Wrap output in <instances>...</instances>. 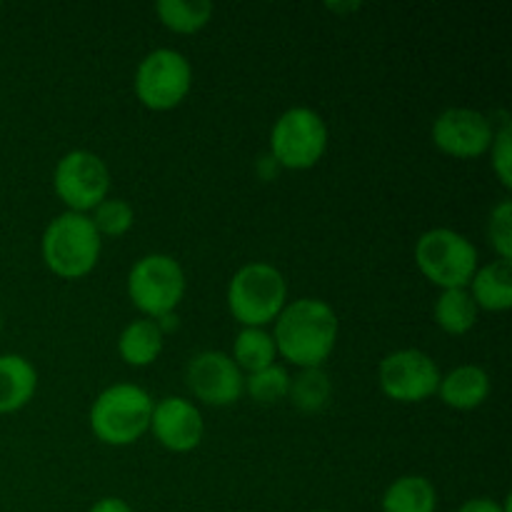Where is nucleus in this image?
<instances>
[{
    "label": "nucleus",
    "mask_w": 512,
    "mask_h": 512,
    "mask_svg": "<svg viewBox=\"0 0 512 512\" xmlns=\"http://www.w3.org/2000/svg\"><path fill=\"white\" fill-rule=\"evenodd\" d=\"M478 305L470 298L468 288L440 290L438 300L433 305V320L443 333L465 335L478 323Z\"/></svg>",
    "instance_id": "19"
},
{
    "label": "nucleus",
    "mask_w": 512,
    "mask_h": 512,
    "mask_svg": "<svg viewBox=\"0 0 512 512\" xmlns=\"http://www.w3.org/2000/svg\"><path fill=\"white\" fill-rule=\"evenodd\" d=\"M103 253V238L85 213L55 215L43 230L40 255L45 268L63 280H80L90 275Z\"/></svg>",
    "instance_id": "2"
},
{
    "label": "nucleus",
    "mask_w": 512,
    "mask_h": 512,
    "mask_svg": "<svg viewBox=\"0 0 512 512\" xmlns=\"http://www.w3.org/2000/svg\"><path fill=\"white\" fill-rule=\"evenodd\" d=\"M458 512H510V498L505 503H498L493 498H473V500H465L460 505Z\"/></svg>",
    "instance_id": "27"
},
{
    "label": "nucleus",
    "mask_w": 512,
    "mask_h": 512,
    "mask_svg": "<svg viewBox=\"0 0 512 512\" xmlns=\"http://www.w3.org/2000/svg\"><path fill=\"white\" fill-rule=\"evenodd\" d=\"M38 390V370L28 358L15 353L0 355V415L23 410Z\"/></svg>",
    "instance_id": "16"
},
{
    "label": "nucleus",
    "mask_w": 512,
    "mask_h": 512,
    "mask_svg": "<svg viewBox=\"0 0 512 512\" xmlns=\"http://www.w3.org/2000/svg\"><path fill=\"white\" fill-rule=\"evenodd\" d=\"M88 512H135V510L120 498H100L98 503H93V508Z\"/></svg>",
    "instance_id": "28"
},
{
    "label": "nucleus",
    "mask_w": 512,
    "mask_h": 512,
    "mask_svg": "<svg viewBox=\"0 0 512 512\" xmlns=\"http://www.w3.org/2000/svg\"><path fill=\"white\" fill-rule=\"evenodd\" d=\"M148 433L170 453H190L203 440L205 423L198 405L188 398H163L153 405Z\"/></svg>",
    "instance_id": "13"
},
{
    "label": "nucleus",
    "mask_w": 512,
    "mask_h": 512,
    "mask_svg": "<svg viewBox=\"0 0 512 512\" xmlns=\"http://www.w3.org/2000/svg\"><path fill=\"white\" fill-rule=\"evenodd\" d=\"M440 368L428 353L418 348H403L385 355L378 368V383L385 398L393 403H425L438 393Z\"/></svg>",
    "instance_id": "10"
},
{
    "label": "nucleus",
    "mask_w": 512,
    "mask_h": 512,
    "mask_svg": "<svg viewBox=\"0 0 512 512\" xmlns=\"http://www.w3.org/2000/svg\"><path fill=\"white\" fill-rule=\"evenodd\" d=\"M230 358H233V363L238 365L243 375L268 368L278 358L273 335L265 328H240V333L233 340V355Z\"/></svg>",
    "instance_id": "20"
},
{
    "label": "nucleus",
    "mask_w": 512,
    "mask_h": 512,
    "mask_svg": "<svg viewBox=\"0 0 512 512\" xmlns=\"http://www.w3.org/2000/svg\"><path fill=\"white\" fill-rule=\"evenodd\" d=\"M383 512H438V490L425 475H400L385 488Z\"/></svg>",
    "instance_id": "18"
},
{
    "label": "nucleus",
    "mask_w": 512,
    "mask_h": 512,
    "mask_svg": "<svg viewBox=\"0 0 512 512\" xmlns=\"http://www.w3.org/2000/svg\"><path fill=\"white\" fill-rule=\"evenodd\" d=\"M153 398L148 390L133 383H115L105 388L90 405V430L110 448H125L150 430Z\"/></svg>",
    "instance_id": "3"
},
{
    "label": "nucleus",
    "mask_w": 512,
    "mask_h": 512,
    "mask_svg": "<svg viewBox=\"0 0 512 512\" xmlns=\"http://www.w3.org/2000/svg\"><path fill=\"white\" fill-rule=\"evenodd\" d=\"M185 270L173 255L150 253L133 263L128 273V298L143 318L160 320L175 313L185 298Z\"/></svg>",
    "instance_id": "7"
},
{
    "label": "nucleus",
    "mask_w": 512,
    "mask_h": 512,
    "mask_svg": "<svg viewBox=\"0 0 512 512\" xmlns=\"http://www.w3.org/2000/svg\"><path fill=\"white\" fill-rule=\"evenodd\" d=\"M95 230H98L100 238H123L135 223L133 205L123 198H105L98 208L90 213Z\"/></svg>",
    "instance_id": "24"
},
{
    "label": "nucleus",
    "mask_w": 512,
    "mask_h": 512,
    "mask_svg": "<svg viewBox=\"0 0 512 512\" xmlns=\"http://www.w3.org/2000/svg\"><path fill=\"white\" fill-rule=\"evenodd\" d=\"M165 330L158 320L138 318L125 325L118 335V355L130 368H148L160 358Z\"/></svg>",
    "instance_id": "17"
},
{
    "label": "nucleus",
    "mask_w": 512,
    "mask_h": 512,
    "mask_svg": "<svg viewBox=\"0 0 512 512\" xmlns=\"http://www.w3.org/2000/svg\"><path fill=\"white\" fill-rule=\"evenodd\" d=\"M185 380L193 398L210 408H228L245 393V375L223 350H203L190 358Z\"/></svg>",
    "instance_id": "11"
},
{
    "label": "nucleus",
    "mask_w": 512,
    "mask_h": 512,
    "mask_svg": "<svg viewBox=\"0 0 512 512\" xmlns=\"http://www.w3.org/2000/svg\"><path fill=\"white\" fill-rule=\"evenodd\" d=\"M328 123L318 110L295 105L270 128V158L285 170H310L323 160L328 150Z\"/></svg>",
    "instance_id": "6"
},
{
    "label": "nucleus",
    "mask_w": 512,
    "mask_h": 512,
    "mask_svg": "<svg viewBox=\"0 0 512 512\" xmlns=\"http://www.w3.org/2000/svg\"><path fill=\"white\" fill-rule=\"evenodd\" d=\"M490 165L503 188H512V128L508 120H503L500 128H495L493 143H490Z\"/></svg>",
    "instance_id": "26"
},
{
    "label": "nucleus",
    "mask_w": 512,
    "mask_h": 512,
    "mask_svg": "<svg viewBox=\"0 0 512 512\" xmlns=\"http://www.w3.org/2000/svg\"><path fill=\"white\" fill-rule=\"evenodd\" d=\"M495 125L480 110L473 108H448L433 120L430 138L440 153L455 160L480 158L490 150Z\"/></svg>",
    "instance_id": "12"
},
{
    "label": "nucleus",
    "mask_w": 512,
    "mask_h": 512,
    "mask_svg": "<svg viewBox=\"0 0 512 512\" xmlns=\"http://www.w3.org/2000/svg\"><path fill=\"white\" fill-rule=\"evenodd\" d=\"M0 10H3V5H0Z\"/></svg>",
    "instance_id": "31"
},
{
    "label": "nucleus",
    "mask_w": 512,
    "mask_h": 512,
    "mask_svg": "<svg viewBox=\"0 0 512 512\" xmlns=\"http://www.w3.org/2000/svg\"><path fill=\"white\" fill-rule=\"evenodd\" d=\"M333 383L323 368H305L295 378H290L288 400L303 413H318L328 405Z\"/></svg>",
    "instance_id": "22"
},
{
    "label": "nucleus",
    "mask_w": 512,
    "mask_h": 512,
    "mask_svg": "<svg viewBox=\"0 0 512 512\" xmlns=\"http://www.w3.org/2000/svg\"><path fill=\"white\" fill-rule=\"evenodd\" d=\"M490 390H493V380H490L488 370L468 363L440 375V385L435 395H440V400L448 408L468 413V410H478L490 398Z\"/></svg>",
    "instance_id": "14"
},
{
    "label": "nucleus",
    "mask_w": 512,
    "mask_h": 512,
    "mask_svg": "<svg viewBox=\"0 0 512 512\" xmlns=\"http://www.w3.org/2000/svg\"><path fill=\"white\" fill-rule=\"evenodd\" d=\"M193 88V65L180 50L155 48L135 68V98L155 113L173 110Z\"/></svg>",
    "instance_id": "8"
},
{
    "label": "nucleus",
    "mask_w": 512,
    "mask_h": 512,
    "mask_svg": "<svg viewBox=\"0 0 512 512\" xmlns=\"http://www.w3.org/2000/svg\"><path fill=\"white\" fill-rule=\"evenodd\" d=\"M315 512H333V510H315Z\"/></svg>",
    "instance_id": "30"
},
{
    "label": "nucleus",
    "mask_w": 512,
    "mask_h": 512,
    "mask_svg": "<svg viewBox=\"0 0 512 512\" xmlns=\"http://www.w3.org/2000/svg\"><path fill=\"white\" fill-rule=\"evenodd\" d=\"M285 305V275L263 260L243 265L228 283V310L243 328H265L275 323Z\"/></svg>",
    "instance_id": "4"
},
{
    "label": "nucleus",
    "mask_w": 512,
    "mask_h": 512,
    "mask_svg": "<svg viewBox=\"0 0 512 512\" xmlns=\"http://www.w3.org/2000/svg\"><path fill=\"white\" fill-rule=\"evenodd\" d=\"M0 330H3V310H0Z\"/></svg>",
    "instance_id": "29"
},
{
    "label": "nucleus",
    "mask_w": 512,
    "mask_h": 512,
    "mask_svg": "<svg viewBox=\"0 0 512 512\" xmlns=\"http://www.w3.org/2000/svg\"><path fill=\"white\" fill-rule=\"evenodd\" d=\"M415 265L440 290L468 288L478 270V248L453 228H430L415 240Z\"/></svg>",
    "instance_id": "5"
},
{
    "label": "nucleus",
    "mask_w": 512,
    "mask_h": 512,
    "mask_svg": "<svg viewBox=\"0 0 512 512\" xmlns=\"http://www.w3.org/2000/svg\"><path fill=\"white\" fill-rule=\"evenodd\" d=\"M245 393L260 405H275L288 398L290 393V373L285 365H268L258 373L245 375Z\"/></svg>",
    "instance_id": "23"
},
{
    "label": "nucleus",
    "mask_w": 512,
    "mask_h": 512,
    "mask_svg": "<svg viewBox=\"0 0 512 512\" xmlns=\"http://www.w3.org/2000/svg\"><path fill=\"white\" fill-rule=\"evenodd\" d=\"M53 190L70 213H93L110 195V170L90 150H70L55 163Z\"/></svg>",
    "instance_id": "9"
},
{
    "label": "nucleus",
    "mask_w": 512,
    "mask_h": 512,
    "mask_svg": "<svg viewBox=\"0 0 512 512\" xmlns=\"http://www.w3.org/2000/svg\"><path fill=\"white\" fill-rule=\"evenodd\" d=\"M488 240L495 253H498V260L512 263V203L508 198H503L490 210Z\"/></svg>",
    "instance_id": "25"
},
{
    "label": "nucleus",
    "mask_w": 512,
    "mask_h": 512,
    "mask_svg": "<svg viewBox=\"0 0 512 512\" xmlns=\"http://www.w3.org/2000/svg\"><path fill=\"white\" fill-rule=\"evenodd\" d=\"M468 293L478 310L485 313H505L512 308V263L498 260L478 265L468 283Z\"/></svg>",
    "instance_id": "15"
},
{
    "label": "nucleus",
    "mask_w": 512,
    "mask_h": 512,
    "mask_svg": "<svg viewBox=\"0 0 512 512\" xmlns=\"http://www.w3.org/2000/svg\"><path fill=\"white\" fill-rule=\"evenodd\" d=\"M160 23L178 35L200 33L213 20V3L208 0H158L155 3Z\"/></svg>",
    "instance_id": "21"
},
{
    "label": "nucleus",
    "mask_w": 512,
    "mask_h": 512,
    "mask_svg": "<svg viewBox=\"0 0 512 512\" xmlns=\"http://www.w3.org/2000/svg\"><path fill=\"white\" fill-rule=\"evenodd\" d=\"M338 315L325 300L298 298L273 323L275 350L293 368H323L338 343Z\"/></svg>",
    "instance_id": "1"
}]
</instances>
